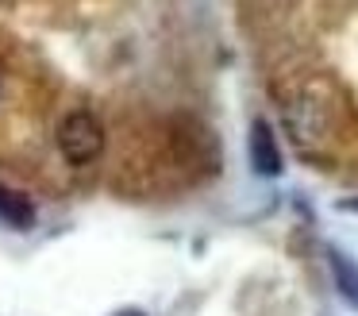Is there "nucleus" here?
I'll list each match as a JSON object with an SVG mask.
<instances>
[{"label": "nucleus", "mask_w": 358, "mask_h": 316, "mask_svg": "<svg viewBox=\"0 0 358 316\" xmlns=\"http://www.w3.org/2000/svg\"><path fill=\"white\" fill-rule=\"evenodd\" d=\"M58 146L73 166H85L104 151V128L93 112H70L58 128Z\"/></svg>", "instance_id": "1"}, {"label": "nucleus", "mask_w": 358, "mask_h": 316, "mask_svg": "<svg viewBox=\"0 0 358 316\" xmlns=\"http://www.w3.org/2000/svg\"><path fill=\"white\" fill-rule=\"evenodd\" d=\"M250 166L262 177L281 174V151H278V139H273V128L266 120L250 123Z\"/></svg>", "instance_id": "2"}, {"label": "nucleus", "mask_w": 358, "mask_h": 316, "mask_svg": "<svg viewBox=\"0 0 358 316\" xmlns=\"http://www.w3.org/2000/svg\"><path fill=\"white\" fill-rule=\"evenodd\" d=\"M327 262H331V277H335L339 297L350 308H358V262L347 251H339V247H327Z\"/></svg>", "instance_id": "3"}, {"label": "nucleus", "mask_w": 358, "mask_h": 316, "mask_svg": "<svg viewBox=\"0 0 358 316\" xmlns=\"http://www.w3.org/2000/svg\"><path fill=\"white\" fill-rule=\"evenodd\" d=\"M0 220H8L12 228H31L35 224V208L24 193L8 189V185H0Z\"/></svg>", "instance_id": "4"}, {"label": "nucleus", "mask_w": 358, "mask_h": 316, "mask_svg": "<svg viewBox=\"0 0 358 316\" xmlns=\"http://www.w3.org/2000/svg\"><path fill=\"white\" fill-rule=\"evenodd\" d=\"M339 208H343V212H358V197H350V200H339Z\"/></svg>", "instance_id": "5"}, {"label": "nucleus", "mask_w": 358, "mask_h": 316, "mask_svg": "<svg viewBox=\"0 0 358 316\" xmlns=\"http://www.w3.org/2000/svg\"><path fill=\"white\" fill-rule=\"evenodd\" d=\"M116 316H143L139 308H124V312H116Z\"/></svg>", "instance_id": "6"}]
</instances>
